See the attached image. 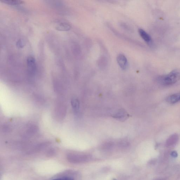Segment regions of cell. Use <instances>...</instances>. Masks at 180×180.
<instances>
[{"label":"cell","instance_id":"cell-1","mask_svg":"<svg viewBox=\"0 0 180 180\" xmlns=\"http://www.w3.org/2000/svg\"><path fill=\"white\" fill-rule=\"evenodd\" d=\"M180 80V71L175 70L167 75L160 76L157 81L160 84L165 86H171Z\"/></svg>","mask_w":180,"mask_h":180},{"label":"cell","instance_id":"cell-2","mask_svg":"<svg viewBox=\"0 0 180 180\" xmlns=\"http://www.w3.org/2000/svg\"><path fill=\"white\" fill-rule=\"evenodd\" d=\"M27 64L29 73L31 75H34L35 74L36 68L35 58L31 56L28 57Z\"/></svg>","mask_w":180,"mask_h":180},{"label":"cell","instance_id":"cell-3","mask_svg":"<svg viewBox=\"0 0 180 180\" xmlns=\"http://www.w3.org/2000/svg\"><path fill=\"white\" fill-rule=\"evenodd\" d=\"M56 114L60 119H62L66 114V106L63 103H59L56 106Z\"/></svg>","mask_w":180,"mask_h":180},{"label":"cell","instance_id":"cell-4","mask_svg":"<svg viewBox=\"0 0 180 180\" xmlns=\"http://www.w3.org/2000/svg\"><path fill=\"white\" fill-rule=\"evenodd\" d=\"M117 61L119 66L122 70H125L128 66V60L125 55L122 54H119L117 57Z\"/></svg>","mask_w":180,"mask_h":180},{"label":"cell","instance_id":"cell-5","mask_svg":"<svg viewBox=\"0 0 180 180\" xmlns=\"http://www.w3.org/2000/svg\"><path fill=\"white\" fill-rule=\"evenodd\" d=\"M166 101L170 104H174L180 101V93L171 95L167 97Z\"/></svg>","mask_w":180,"mask_h":180},{"label":"cell","instance_id":"cell-6","mask_svg":"<svg viewBox=\"0 0 180 180\" xmlns=\"http://www.w3.org/2000/svg\"><path fill=\"white\" fill-rule=\"evenodd\" d=\"M38 130V128L36 126L34 125H31L26 130L24 135L26 136L34 135L36 133Z\"/></svg>","mask_w":180,"mask_h":180},{"label":"cell","instance_id":"cell-7","mask_svg":"<svg viewBox=\"0 0 180 180\" xmlns=\"http://www.w3.org/2000/svg\"><path fill=\"white\" fill-rule=\"evenodd\" d=\"M140 35L146 42L149 43L151 41V37L145 31L142 29H139L138 31Z\"/></svg>","mask_w":180,"mask_h":180},{"label":"cell","instance_id":"cell-8","mask_svg":"<svg viewBox=\"0 0 180 180\" xmlns=\"http://www.w3.org/2000/svg\"><path fill=\"white\" fill-rule=\"evenodd\" d=\"M57 30L60 31H67L71 28L70 25L66 23H61L55 27Z\"/></svg>","mask_w":180,"mask_h":180},{"label":"cell","instance_id":"cell-9","mask_svg":"<svg viewBox=\"0 0 180 180\" xmlns=\"http://www.w3.org/2000/svg\"><path fill=\"white\" fill-rule=\"evenodd\" d=\"M179 139V136L177 134H174L171 135L167 140V144L168 146H171L174 145L178 142Z\"/></svg>","mask_w":180,"mask_h":180},{"label":"cell","instance_id":"cell-10","mask_svg":"<svg viewBox=\"0 0 180 180\" xmlns=\"http://www.w3.org/2000/svg\"><path fill=\"white\" fill-rule=\"evenodd\" d=\"M71 104L74 112L76 113H78L80 108V103L78 99L73 98L71 100Z\"/></svg>","mask_w":180,"mask_h":180},{"label":"cell","instance_id":"cell-11","mask_svg":"<svg viewBox=\"0 0 180 180\" xmlns=\"http://www.w3.org/2000/svg\"><path fill=\"white\" fill-rule=\"evenodd\" d=\"M1 1L5 3L10 5H17L22 4L24 2L23 1H18V0H3Z\"/></svg>","mask_w":180,"mask_h":180},{"label":"cell","instance_id":"cell-12","mask_svg":"<svg viewBox=\"0 0 180 180\" xmlns=\"http://www.w3.org/2000/svg\"><path fill=\"white\" fill-rule=\"evenodd\" d=\"M114 118H116L124 120L125 117H126V114L124 111H119L114 116Z\"/></svg>","mask_w":180,"mask_h":180},{"label":"cell","instance_id":"cell-13","mask_svg":"<svg viewBox=\"0 0 180 180\" xmlns=\"http://www.w3.org/2000/svg\"><path fill=\"white\" fill-rule=\"evenodd\" d=\"M16 46L18 48H23L25 46L24 42L22 40L19 39L17 42Z\"/></svg>","mask_w":180,"mask_h":180},{"label":"cell","instance_id":"cell-14","mask_svg":"<svg viewBox=\"0 0 180 180\" xmlns=\"http://www.w3.org/2000/svg\"><path fill=\"white\" fill-rule=\"evenodd\" d=\"M62 180H74L72 178L68 177H65L62 178Z\"/></svg>","mask_w":180,"mask_h":180},{"label":"cell","instance_id":"cell-15","mask_svg":"<svg viewBox=\"0 0 180 180\" xmlns=\"http://www.w3.org/2000/svg\"><path fill=\"white\" fill-rule=\"evenodd\" d=\"M172 156H174V157H176L177 156V153L176 152H173L171 154Z\"/></svg>","mask_w":180,"mask_h":180},{"label":"cell","instance_id":"cell-16","mask_svg":"<svg viewBox=\"0 0 180 180\" xmlns=\"http://www.w3.org/2000/svg\"><path fill=\"white\" fill-rule=\"evenodd\" d=\"M52 180H62V178H57V179H54Z\"/></svg>","mask_w":180,"mask_h":180}]
</instances>
